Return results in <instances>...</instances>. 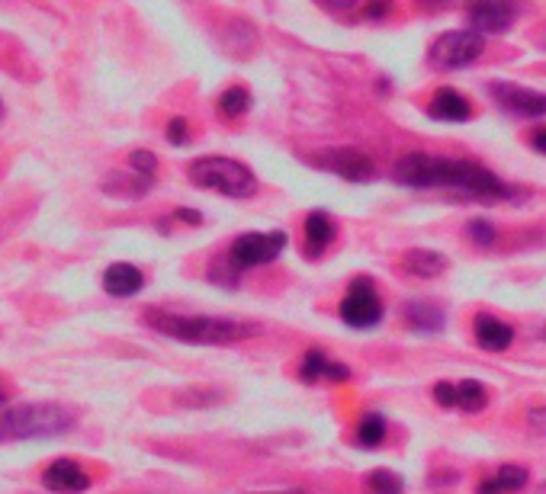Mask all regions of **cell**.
Wrapping results in <instances>:
<instances>
[{"label": "cell", "instance_id": "cell-1", "mask_svg": "<svg viewBox=\"0 0 546 494\" xmlns=\"http://www.w3.org/2000/svg\"><path fill=\"white\" fill-rule=\"evenodd\" d=\"M392 177L402 187L412 190H457L466 193V199L476 203H505L514 196V190L502 177H495L489 167L476 161H457V158H437V154L412 151L402 154L392 167Z\"/></svg>", "mask_w": 546, "mask_h": 494}, {"label": "cell", "instance_id": "cell-2", "mask_svg": "<svg viewBox=\"0 0 546 494\" xmlns=\"http://www.w3.org/2000/svg\"><path fill=\"white\" fill-rule=\"evenodd\" d=\"M145 321L155 331L174 337L184 344H200V347H225L248 341V337L261 334V324L251 321H232V318H212V315H171V312H145Z\"/></svg>", "mask_w": 546, "mask_h": 494}, {"label": "cell", "instance_id": "cell-3", "mask_svg": "<svg viewBox=\"0 0 546 494\" xmlns=\"http://www.w3.org/2000/svg\"><path fill=\"white\" fill-rule=\"evenodd\" d=\"M74 427V411L55 401H29V405H13L0 411V443L17 440H45L68 434Z\"/></svg>", "mask_w": 546, "mask_h": 494}, {"label": "cell", "instance_id": "cell-4", "mask_svg": "<svg viewBox=\"0 0 546 494\" xmlns=\"http://www.w3.org/2000/svg\"><path fill=\"white\" fill-rule=\"evenodd\" d=\"M190 180L203 190H216L229 199H248L257 193V177L248 164L235 158H222V154H209V158H196L187 167Z\"/></svg>", "mask_w": 546, "mask_h": 494}, {"label": "cell", "instance_id": "cell-5", "mask_svg": "<svg viewBox=\"0 0 546 494\" xmlns=\"http://www.w3.org/2000/svg\"><path fill=\"white\" fill-rule=\"evenodd\" d=\"M290 244V235L286 231H248L232 241L229 254L225 260L241 273V270H251V267H264L270 260H277L283 254V247Z\"/></svg>", "mask_w": 546, "mask_h": 494}, {"label": "cell", "instance_id": "cell-6", "mask_svg": "<svg viewBox=\"0 0 546 494\" xmlns=\"http://www.w3.org/2000/svg\"><path fill=\"white\" fill-rule=\"evenodd\" d=\"M341 321L347 328L367 331L383 321V299H379L376 283L370 276H354L341 299Z\"/></svg>", "mask_w": 546, "mask_h": 494}, {"label": "cell", "instance_id": "cell-7", "mask_svg": "<svg viewBox=\"0 0 546 494\" xmlns=\"http://www.w3.org/2000/svg\"><path fill=\"white\" fill-rule=\"evenodd\" d=\"M485 42L476 29H450V33H441L428 49V61L434 68H444V71H457L473 65V61L482 55Z\"/></svg>", "mask_w": 546, "mask_h": 494}, {"label": "cell", "instance_id": "cell-8", "mask_svg": "<svg viewBox=\"0 0 546 494\" xmlns=\"http://www.w3.org/2000/svg\"><path fill=\"white\" fill-rule=\"evenodd\" d=\"M518 0H466V20L479 36H498L518 20Z\"/></svg>", "mask_w": 546, "mask_h": 494}, {"label": "cell", "instance_id": "cell-9", "mask_svg": "<svg viewBox=\"0 0 546 494\" xmlns=\"http://www.w3.org/2000/svg\"><path fill=\"white\" fill-rule=\"evenodd\" d=\"M322 171L328 174H338L351 183H370L376 177V164L370 154H363L357 148H328L322 154H315L312 158Z\"/></svg>", "mask_w": 546, "mask_h": 494}, {"label": "cell", "instance_id": "cell-10", "mask_svg": "<svg viewBox=\"0 0 546 494\" xmlns=\"http://www.w3.org/2000/svg\"><path fill=\"white\" fill-rule=\"evenodd\" d=\"M434 401L441 408H460V411H469L476 414L489 405V392H485V385L476 382V379H463V382H437L431 389Z\"/></svg>", "mask_w": 546, "mask_h": 494}, {"label": "cell", "instance_id": "cell-11", "mask_svg": "<svg viewBox=\"0 0 546 494\" xmlns=\"http://www.w3.org/2000/svg\"><path fill=\"white\" fill-rule=\"evenodd\" d=\"M492 97L498 100V106H502V110L514 113V116H527V119L546 116V94H540V90L498 81V84H492Z\"/></svg>", "mask_w": 546, "mask_h": 494}, {"label": "cell", "instance_id": "cell-12", "mask_svg": "<svg viewBox=\"0 0 546 494\" xmlns=\"http://www.w3.org/2000/svg\"><path fill=\"white\" fill-rule=\"evenodd\" d=\"M42 485L55 494H81L90 488V475L74 459H55L52 466L42 472Z\"/></svg>", "mask_w": 546, "mask_h": 494}, {"label": "cell", "instance_id": "cell-13", "mask_svg": "<svg viewBox=\"0 0 546 494\" xmlns=\"http://www.w3.org/2000/svg\"><path fill=\"white\" fill-rule=\"evenodd\" d=\"M299 379L302 382H351V366H344V363H331L325 357V350H306V357H302L299 363Z\"/></svg>", "mask_w": 546, "mask_h": 494}, {"label": "cell", "instance_id": "cell-14", "mask_svg": "<svg viewBox=\"0 0 546 494\" xmlns=\"http://www.w3.org/2000/svg\"><path fill=\"white\" fill-rule=\"evenodd\" d=\"M473 334H476V344L482 350H492V353H502L514 344V328L508 321L495 318V315H476L473 321Z\"/></svg>", "mask_w": 546, "mask_h": 494}, {"label": "cell", "instance_id": "cell-15", "mask_svg": "<svg viewBox=\"0 0 546 494\" xmlns=\"http://www.w3.org/2000/svg\"><path fill=\"white\" fill-rule=\"evenodd\" d=\"M335 222H331V215L322 212V209H315L306 215V241H302V254L306 257H322L325 254V247L335 241Z\"/></svg>", "mask_w": 546, "mask_h": 494}, {"label": "cell", "instance_id": "cell-16", "mask_svg": "<svg viewBox=\"0 0 546 494\" xmlns=\"http://www.w3.org/2000/svg\"><path fill=\"white\" fill-rule=\"evenodd\" d=\"M428 116L441 119V122H466L473 116V103H469L463 94H457V90L441 87L434 94V100L428 103Z\"/></svg>", "mask_w": 546, "mask_h": 494}, {"label": "cell", "instance_id": "cell-17", "mask_svg": "<svg viewBox=\"0 0 546 494\" xmlns=\"http://www.w3.org/2000/svg\"><path fill=\"white\" fill-rule=\"evenodd\" d=\"M142 286H145V276L139 267H132V264H113L103 273V289L116 299L135 296V292H142Z\"/></svg>", "mask_w": 546, "mask_h": 494}, {"label": "cell", "instance_id": "cell-18", "mask_svg": "<svg viewBox=\"0 0 546 494\" xmlns=\"http://www.w3.org/2000/svg\"><path fill=\"white\" fill-rule=\"evenodd\" d=\"M530 482V472L524 466H502L492 478H482L476 485V494H514V491H524Z\"/></svg>", "mask_w": 546, "mask_h": 494}, {"label": "cell", "instance_id": "cell-19", "mask_svg": "<svg viewBox=\"0 0 546 494\" xmlns=\"http://www.w3.org/2000/svg\"><path fill=\"white\" fill-rule=\"evenodd\" d=\"M405 324L412 331H421V334H437L444 328V308L434 305V302H424V299H415L405 305Z\"/></svg>", "mask_w": 546, "mask_h": 494}, {"label": "cell", "instance_id": "cell-20", "mask_svg": "<svg viewBox=\"0 0 546 494\" xmlns=\"http://www.w3.org/2000/svg\"><path fill=\"white\" fill-rule=\"evenodd\" d=\"M402 267L412 276H421V280H434V276H441L450 267V260L437 251H428V247H415V251L402 257Z\"/></svg>", "mask_w": 546, "mask_h": 494}, {"label": "cell", "instance_id": "cell-21", "mask_svg": "<svg viewBox=\"0 0 546 494\" xmlns=\"http://www.w3.org/2000/svg\"><path fill=\"white\" fill-rule=\"evenodd\" d=\"M386 418L383 414H363V421L357 424V443L363 446V450H376V446H383L386 440Z\"/></svg>", "mask_w": 546, "mask_h": 494}, {"label": "cell", "instance_id": "cell-22", "mask_svg": "<svg viewBox=\"0 0 546 494\" xmlns=\"http://www.w3.org/2000/svg\"><path fill=\"white\" fill-rule=\"evenodd\" d=\"M251 110V94H248V87H229V90H222V97H219V113L222 116H229V119H238V116H245Z\"/></svg>", "mask_w": 546, "mask_h": 494}, {"label": "cell", "instance_id": "cell-23", "mask_svg": "<svg viewBox=\"0 0 546 494\" xmlns=\"http://www.w3.org/2000/svg\"><path fill=\"white\" fill-rule=\"evenodd\" d=\"M367 488L370 494H402L405 485H402V478L396 472H389V469H376L367 475Z\"/></svg>", "mask_w": 546, "mask_h": 494}, {"label": "cell", "instance_id": "cell-24", "mask_svg": "<svg viewBox=\"0 0 546 494\" xmlns=\"http://www.w3.org/2000/svg\"><path fill=\"white\" fill-rule=\"evenodd\" d=\"M466 235H469V241L479 244V247H492V244L498 241L495 225H492V222H485V219H473V222H469Z\"/></svg>", "mask_w": 546, "mask_h": 494}, {"label": "cell", "instance_id": "cell-25", "mask_svg": "<svg viewBox=\"0 0 546 494\" xmlns=\"http://www.w3.org/2000/svg\"><path fill=\"white\" fill-rule=\"evenodd\" d=\"M129 167L139 177H148V180H155L158 174V158L151 151H132V158H129Z\"/></svg>", "mask_w": 546, "mask_h": 494}, {"label": "cell", "instance_id": "cell-26", "mask_svg": "<svg viewBox=\"0 0 546 494\" xmlns=\"http://www.w3.org/2000/svg\"><path fill=\"white\" fill-rule=\"evenodd\" d=\"M168 142L171 145H187L190 142V126H187V119L184 116H174L168 122Z\"/></svg>", "mask_w": 546, "mask_h": 494}, {"label": "cell", "instance_id": "cell-27", "mask_svg": "<svg viewBox=\"0 0 546 494\" xmlns=\"http://www.w3.org/2000/svg\"><path fill=\"white\" fill-rule=\"evenodd\" d=\"M392 13V0H370L367 7H363V17L367 20H386Z\"/></svg>", "mask_w": 546, "mask_h": 494}, {"label": "cell", "instance_id": "cell-28", "mask_svg": "<svg viewBox=\"0 0 546 494\" xmlns=\"http://www.w3.org/2000/svg\"><path fill=\"white\" fill-rule=\"evenodd\" d=\"M527 424L537 430V434H546V405H537L527 411Z\"/></svg>", "mask_w": 546, "mask_h": 494}, {"label": "cell", "instance_id": "cell-29", "mask_svg": "<svg viewBox=\"0 0 546 494\" xmlns=\"http://www.w3.org/2000/svg\"><path fill=\"white\" fill-rule=\"evenodd\" d=\"M325 10H335V13H344V10H351L357 0H318Z\"/></svg>", "mask_w": 546, "mask_h": 494}, {"label": "cell", "instance_id": "cell-30", "mask_svg": "<svg viewBox=\"0 0 546 494\" xmlns=\"http://www.w3.org/2000/svg\"><path fill=\"white\" fill-rule=\"evenodd\" d=\"M174 219L187 222V225H200V222H203V215H200V212H193V209H177V212H174Z\"/></svg>", "mask_w": 546, "mask_h": 494}, {"label": "cell", "instance_id": "cell-31", "mask_svg": "<svg viewBox=\"0 0 546 494\" xmlns=\"http://www.w3.org/2000/svg\"><path fill=\"white\" fill-rule=\"evenodd\" d=\"M530 145H534V151L546 154V126H543V129H537L534 135H530Z\"/></svg>", "mask_w": 546, "mask_h": 494}, {"label": "cell", "instance_id": "cell-32", "mask_svg": "<svg viewBox=\"0 0 546 494\" xmlns=\"http://www.w3.org/2000/svg\"><path fill=\"white\" fill-rule=\"evenodd\" d=\"M418 4H421L424 10H437V7H444L447 0H418Z\"/></svg>", "mask_w": 546, "mask_h": 494}, {"label": "cell", "instance_id": "cell-33", "mask_svg": "<svg viewBox=\"0 0 546 494\" xmlns=\"http://www.w3.org/2000/svg\"><path fill=\"white\" fill-rule=\"evenodd\" d=\"M264 494H309V491H302V488H286V491H264Z\"/></svg>", "mask_w": 546, "mask_h": 494}, {"label": "cell", "instance_id": "cell-34", "mask_svg": "<svg viewBox=\"0 0 546 494\" xmlns=\"http://www.w3.org/2000/svg\"><path fill=\"white\" fill-rule=\"evenodd\" d=\"M537 39H540V45H543V49H546V26H543L540 33H537Z\"/></svg>", "mask_w": 546, "mask_h": 494}, {"label": "cell", "instance_id": "cell-35", "mask_svg": "<svg viewBox=\"0 0 546 494\" xmlns=\"http://www.w3.org/2000/svg\"><path fill=\"white\" fill-rule=\"evenodd\" d=\"M537 337H543V341H546V328H537Z\"/></svg>", "mask_w": 546, "mask_h": 494}, {"label": "cell", "instance_id": "cell-36", "mask_svg": "<svg viewBox=\"0 0 546 494\" xmlns=\"http://www.w3.org/2000/svg\"><path fill=\"white\" fill-rule=\"evenodd\" d=\"M4 401H7V398H4V392H0V405H4Z\"/></svg>", "mask_w": 546, "mask_h": 494}, {"label": "cell", "instance_id": "cell-37", "mask_svg": "<svg viewBox=\"0 0 546 494\" xmlns=\"http://www.w3.org/2000/svg\"><path fill=\"white\" fill-rule=\"evenodd\" d=\"M540 494H546V482H543V488H540Z\"/></svg>", "mask_w": 546, "mask_h": 494}]
</instances>
